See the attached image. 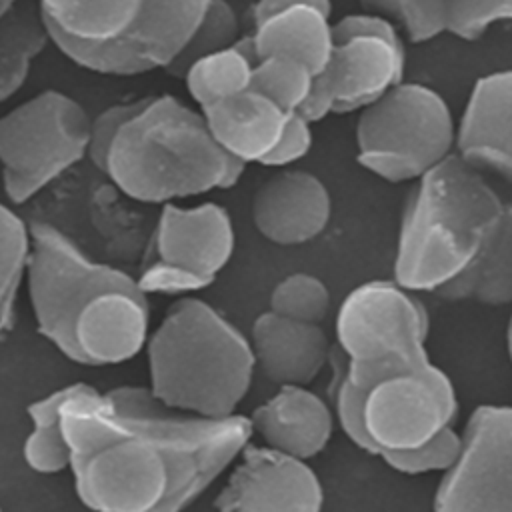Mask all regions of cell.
Returning <instances> with one entry per match:
<instances>
[{"instance_id": "6da1fadb", "label": "cell", "mask_w": 512, "mask_h": 512, "mask_svg": "<svg viewBox=\"0 0 512 512\" xmlns=\"http://www.w3.org/2000/svg\"><path fill=\"white\" fill-rule=\"evenodd\" d=\"M246 162L212 136L202 110L172 94L144 96L114 132L102 172L138 202H170L232 188Z\"/></svg>"}, {"instance_id": "7a4b0ae2", "label": "cell", "mask_w": 512, "mask_h": 512, "mask_svg": "<svg viewBox=\"0 0 512 512\" xmlns=\"http://www.w3.org/2000/svg\"><path fill=\"white\" fill-rule=\"evenodd\" d=\"M502 210L480 170L448 154L416 178L406 198L394 280L414 292L438 290L472 262Z\"/></svg>"}, {"instance_id": "3957f363", "label": "cell", "mask_w": 512, "mask_h": 512, "mask_svg": "<svg viewBox=\"0 0 512 512\" xmlns=\"http://www.w3.org/2000/svg\"><path fill=\"white\" fill-rule=\"evenodd\" d=\"M146 354L152 394L204 416L234 414L256 368L250 340L198 298L176 300L166 310Z\"/></svg>"}, {"instance_id": "277c9868", "label": "cell", "mask_w": 512, "mask_h": 512, "mask_svg": "<svg viewBox=\"0 0 512 512\" xmlns=\"http://www.w3.org/2000/svg\"><path fill=\"white\" fill-rule=\"evenodd\" d=\"M50 40L98 74L134 76L166 68L208 0H38Z\"/></svg>"}, {"instance_id": "5b68a950", "label": "cell", "mask_w": 512, "mask_h": 512, "mask_svg": "<svg viewBox=\"0 0 512 512\" xmlns=\"http://www.w3.org/2000/svg\"><path fill=\"white\" fill-rule=\"evenodd\" d=\"M76 494L102 512H156L168 492L162 454L130 432L110 410L106 394L82 382L64 404Z\"/></svg>"}, {"instance_id": "8992f818", "label": "cell", "mask_w": 512, "mask_h": 512, "mask_svg": "<svg viewBox=\"0 0 512 512\" xmlns=\"http://www.w3.org/2000/svg\"><path fill=\"white\" fill-rule=\"evenodd\" d=\"M112 414L154 446L168 466V492L156 512H176L202 496L252 438L250 416H204L164 404L150 388L106 392Z\"/></svg>"}, {"instance_id": "52a82bcc", "label": "cell", "mask_w": 512, "mask_h": 512, "mask_svg": "<svg viewBox=\"0 0 512 512\" xmlns=\"http://www.w3.org/2000/svg\"><path fill=\"white\" fill-rule=\"evenodd\" d=\"M430 320L416 292L396 280H370L352 288L336 316V342L348 378L370 390L378 380L430 362Z\"/></svg>"}, {"instance_id": "ba28073f", "label": "cell", "mask_w": 512, "mask_h": 512, "mask_svg": "<svg viewBox=\"0 0 512 512\" xmlns=\"http://www.w3.org/2000/svg\"><path fill=\"white\" fill-rule=\"evenodd\" d=\"M456 146L446 100L430 86L398 82L362 108L356 122L358 162L388 182L416 180Z\"/></svg>"}, {"instance_id": "9c48e42d", "label": "cell", "mask_w": 512, "mask_h": 512, "mask_svg": "<svg viewBox=\"0 0 512 512\" xmlns=\"http://www.w3.org/2000/svg\"><path fill=\"white\" fill-rule=\"evenodd\" d=\"M92 120L72 96L44 90L0 116L6 196L22 204L88 154Z\"/></svg>"}, {"instance_id": "30bf717a", "label": "cell", "mask_w": 512, "mask_h": 512, "mask_svg": "<svg viewBox=\"0 0 512 512\" xmlns=\"http://www.w3.org/2000/svg\"><path fill=\"white\" fill-rule=\"evenodd\" d=\"M28 292L38 332L66 358L74 356V324L82 308L102 290L128 282L120 268L94 262L64 232L32 222Z\"/></svg>"}, {"instance_id": "8fae6325", "label": "cell", "mask_w": 512, "mask_h": 512, "mask_svg": "<svg viewBox=\"0 0 512 512\" xmlns=\"http://www.w3.org/2000/svg\"><path fill=\"white\" fill-rule=\"evenodd\" d=\"M432 506L442 512H512V406L472 410Z\"/></svg>"}, {"instance_id": "7c38bea8", "label": "cell", "mask_w": 512, "mask_h": 512, "mask_svg": "<svg viewBox=\"0 0 512 512\" xmlns=\"http://www.w3.org/2000/svg\"><path fill=\"white\" fill-rule=\"evenodd\" d=\"M456 412L454 384L432 362L378 380L364 398V426L376 456L432 440L452 426Z\"/></svg>"}, {"instance_id": "4fadbf2b", "label": "cell", "mask_w": 512, "mask_h": 512, "mask_svg": "<svg viewBox=\"0 0 512 512\" xmlns=\"http://www.w3.org/2000/svg\"><path fill=\"white\" fill-rule=\"evenodd\" d=\"M404 64V44L372 34L338 40L296 112L308 122H318L332 112L362 110L402 82Z\"/></svg>"}, {"instance_id": "5bb4252c", "label": "cell", "mask_w": 512, "mask_h": 512, "mask_svg": "<svg viewBox=\"0 0 512 512\" xmlns=\"http://www.w3.org/2000/svg\"><path fill=\"white\" fill-rule=\"evenodd\" d=\"M322 502V484L306 460L248 442L214 500V508L222 512H316Z\"/></svg>"}, {"instance_id": "9a60e30c", "label": "cell", "mask_w": 512, "mask_h": 512, "mask_svg": "<svg viewBox=\"0 0 512 512\" xmlns=\"http://www.w3.org/2000/svg\"><path fill=\"white\" fill-rule=\"evenodd\" d=\"M234 252L230 214L214 202L180 208L166 202L144 262L178 268L210 286Z\"/></svg>"}, {"instance_id": "2e32d148", "label": "cell", "mask_w": 512, "mask_h": 512, "mask_svg": "<svg viewBox=\"0 0 512 512\" xmlns=\"http://www.w3.org/2000/svg\"><path fill=\"white\" fill-rule=\"evenodd\" d=\"M146 296L136 278L98 292L76 318L72 360L108 366L134 358L150 336Z\"/></svg>"}, {"instance_id": "e0dca14e", "label": "cell", "mask_w": 512, "mask_h": 512, "mask_svg": "<svg viewBox=\"0 0 512 512\" xmlns=\"http://www.w3.org/2000/svg\"><path fill=\"white\" fill-rule=\"evenodd\" d=\"M332 212L324 182L306 170H284L264 180L252 198L256 230L280 246L314 240L328 224Z\"/></svg>"}, {"instance_id": "ac0fdd59", "label": "cell", "mask_w": 512, "mask_h": 512, "mask_svg": "<svg viewBox=\"0 0 512 512\" xmlns=\"http://www.w3.org/2000/svg\"><path fill=\"white\" fill-rule=\"evenodd\" d=\"M456 152L512 182V70L478 78L456 128Z\"/></svg>"}, {"instance_id": "d6986e66", "label": "cell", "mask_w": 512, "mask_h": 512, "mask_svg": "<svg viewBox=\"0 0 512 512\" xmlns=\"http://www.w3.org/2000/svg\"><path fill=\"white\" fill-rule=\"evenodd\" d=\"M250 344L256 366L278 386L310 384L330 362L332 352L320 324L286 318L272 310L254 320Z\"/></svg>"}, {"instance_id": "ffe728a7", "label": "cell", "mask_w": 512, "mask_h": 512, "mask_svg": "<svg viewBox=\"0 0 512 512\" xmlns=\"http://www.w3.org/2000/svg\"><path fill=\"white\" fill-rule=\"evenodd\" d=\"M266 446L308 460L320 454L334 428L328 404L300 384H286L250 416Z\"/></svg>"}, {"instance_id": "44dd1931", "label": "cell", "mask_w": 512, "mask_h": 512, "mask_svg": "<svg viewBox=\"0 0 512 512\" xmlns=\"http://www.w3.org/2000/svg\"><path fill=\"white\" fill-rule=\"evenodd\" d=\"M202 114L214 140L246 164L262 162L276 146L290 116L250 88L202 108Z\"/></svg>"}, {"instance_id": "7402d4cb", "label": "cell", "mask_w": 512, "mask_h": 512, "mask_svg": "<svg viewBox=\"0 0 512 512\" xmlns=\"http://www.w3.org/2000/svg\"><path fill=\"white\" fill-rule=\"evenodd\" d=\"M256 60L264 56H290L300 60L316 76L334 48L330 14L312 6L296 4L254 24L250 34Z\"/></svg>"}, {"instance_id": "603a6c76", "label": "cell", "mask_w": 512, "mask_h": 512, "mask_svg": "<svg viewBox=\"0 0 512 512\" xmlns=\"http://www.w3.org/2000/svg\"><path fill=\"white\" fill-rule=\"evenodd\" d=\"M434 294L444 300H476L486 306L512 304V202L504 204L472 262Z\"/></svg>"}, {"instance_id": "cb8c5ba5", "label": "cell", "mask_w": 512, "mask_h": 512, "mask_svg": "<svg viewBox=\"0 0 512 512\" xmlns=\"http://www.w3.org/2000/svg\"><path fill=\"white\" fill-rule=\"evenodd\" d=\"M52 42L36 0H14L0 14V102L14 96L32 60Z\"/></svg>"}, {"instance_id": "d4e9b609", "label": "cell", "mask_w": 512, "mask_h": 512, "mask_svg": "<svg viewBox=\"0 0 512 512\" xmlns=\"http://www.w3.org/2000/svg\"><path fill=\"white\" fill-rule=\"evenodd\" d=\"M256 64V54L252 38L240 36V40L224 50L206 54L198 58L184 74L186 88L194 102L202 108L248 90L252 68Z\"/></svg>"}, {"instance_id": "484cf974", "label": "cell", "mask_w": 512, "mask_h": 512, "mask_svg": "<svg viewBox=\"0 0 512 512\" xmlns=\"http://www.w3.org/2000/svg\"><path fill=\"white\" fill-rule=\"evenodd\" d=\"M80 388L82 382L68 384L28 406L32 432L24 442V460L34 472L56 474L70 468L72 452L64 432L62 410Z\"/></svg>"}, {"instance_id": "4316f807", "label": "cell", "mask_w": 512, "mask_h": 512, "mask_svg": "<svg viewBox=\"0 0 512 512\" xmlns=\"http://www.w3.org/2000/svg\"><path fill=\"white\" fill-rule=\"evenodd\" d=\"M32 250L30 226L0 202V338L14 326V304Z\"/></svg>"}, {"instance_id": "83f0119b", "label": "cell", "mask_w": 512, "mask_h": 512, "mask_svg": "<svg viewBox=\"0 0 512 512\" xmlns=\"http://www.w3.org/2000/svg\"><path fill=\"white\" fill-rule=\"evenodd\" d=\"M240 40V24L236 12L226 0H208L200 22L194 32L174 56V60L164 68L172 78H184L186 70L202 56L224 50Z\"/></svg>"}, {"instance_id": "f1b7e54d", "label": "cell", "mask_w": 512, "mask_h": 512, "mask_svg": "<svg viewBox=\"0 0 512 512\" xmlns=\"http://www.w3.org/2000/svg\"><path fill=\"white\" fill-rule=\"evenodd\" d=\"M314 74L306 64L290 56H264L256 60L250 90L270 98L284 112H296L310 94Z\"/></svg>"}, {"instance_id": "f546056e", "label": "cell", "mask_w": 512, "mask_h": 512, "mask_svg": "<svg viewBox=\"0 0 512 512\" xmlns=\"http://www.w3.org/2000/svg\"><path fill=\"white\" fill-rule=\"evenodd\" d=\"M270 310L286 318L320 324L330 310V292L320 278L294 272L274 286Z\"/></svg>"}, {"instance_id": "4dcf8cb0", "label": "cell", "mask_w": 512, "mask_h": 512, "mask_svg": "<svg viewBox=\"0 0 512 512\" xmlns=\"http://www.w3.org/2000/svg\"><path fill=\"white\" fill-rule=\"evenodd\" d=\"M330 364L334 368L332 378V402L336 410V418L344 434L364 452L376 456V446L370 440L364 426V388L356 386L346 374V358L340 348L330 352Z\"/></svg>"}, {"instance_id": "1f68e13d", "label": "cell", "mask_w": 512, "mask_h": 512, "mask_svg": "<svg viewBox=\"0 0 512 512\" xmlns=\"http://www.w3.org/2000/svg\"><path fill=\"white\" fill-rule=\"evenodd\" d=\"M368 12L390 16L412 42H426L446 32V0H360Z\"/></svg>"}, {"instance_id": "d6a6232c", "label": "cell", "mask_w": 512, "mask_h": 512, "mask_svg": "<svg viewBox=\"0 0 512 512\" xmlns=\"http://www.w3.org/2000/svg\"><path fill=\"white\" fill-rule=\"evenodd\" d=\"M460 452V434L452 426L444 428L432 440L408 450H384L380 458L396 472L426 474L448 470Z\"/></svg>"}, {"instance_id": "836d02e7", "label": "cell", "mask_w": 512, "mask_h": 512, "mask_svg": "<svg viewBox=\"0 0 512 512\" xmlns=\"http://www.w3.org/2000/svg\"><path fill=\"white\" fill-rule=\"evenodd\" d=\"M502 20H512V0H446V32L462 40H478Z\"/></svg>"}, {"instance_id": "e575fe53", "label": "cell", "mask_w": 512, "mask_h": 512, "mask_svg": "<svg viewBox=\"0 0 512 512\" xmlns=\"http://www.w3.org/2000/svg\"><path fill=\"white\" fill-rule=\"evenodd\" d=\"M310 124L302 114L292 112L284 124V130L276 142V146L262 158L260 164L264 166H288L302 156L308 154L312 146V130Z\"/></svg>"}, {"instance_id": "d590c367", "label": "cell", "mask_w": 512, "mask_h": 512, "mask_svg": "<svg viewBox=\"0 0 512 512\" xmlns=\"http://www.w3.org/2000/svg\"><path fill=\"white\" fill-rule=\"evenodd\" d=\"M140 106V98L132 100V102H124V104H114L110 108H106L104 112H100L94 120H92V134H90V146H88V156L92 160V164L102 170L104 162H106V152L110 146V140L114 136V132L118 130V126L128 120Z\"/></svg>"}, {"instance_id": "8d00e7d4", "label": "cell", "mask_w": 512, "mask_h": 512, "mask_svg": "<svg viewBox=\"0 0 512 512\" xmlns=\"http://www.w3.org/2000/svg\"><path fill=\"white\" fill-rule=\"evenodd\" d=\"M296 4H312L324 12H332V2L330 0H256L254 8H252V22L258 24L262 22L264 18L284 10V8H290V6H296Z\"/></svg>"}, {"instance_id": "74e56055", "label": "cell", "mask_w": 512, "mask_h": 512, "mask_svg": "<svg viewBox=\"0 0 512 512\" xmlns=\"http://www.w3.org/2000/svg\"><path fill=\"white\" fill-rule=\"evenodd\" d=\"M506 346H508V356H510V362H512V314H510L508 328H506Z\"/></svg>"}, {"instance_id": "f35d334b", "label": "cell", "mask_w": 512, "mask_h": 512, "mask_svg": "<svg viewBox=\"0 0 512 512\" xmlns=\"http://www.w3.org/2000/svg\"><path fill=\"white\" fill-rule=\"evenodd\" d=\"M12 2H14V0H0V14H2V12H4Z\"/></svg>"}, {"instance_id": "ab89813d", "label": "cell", "mask_w": 512, "mask_h": 512, "mask_svg": "<svg viewBox=\"0 0 512 512\" xmlns=\"http://www.w3.org/2000/svg\"><path fill=\"white\" fill-rule=\"evenodd\" d=\"M0 508H2V506H0Z\"/></svg>"}]
</instances>
